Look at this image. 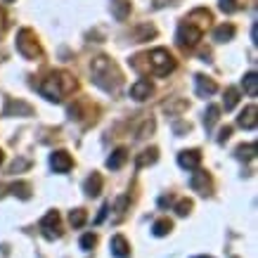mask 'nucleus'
Here are the masks:
<instances>
[{"instance_id": "473e14b6", "label": "nucleus", "mask_w": 258, "mask_h": 258, "mask_svg": "<svg viewBox=\"0 0 258 258\" xmlns=\"http://www.w3.org/2000/svg\"><path fill=\"white\" fill-rule=\"evenodd\" d=\"M5 22H8V17H5V10L0 8V31L5 29Z\"/></svg>"}, {"instance_id": "72a5a7b5", "label": "nucleus", "mask_w": 258, "mask_h": 258, "mask_svg": "<svg viewBox=\"0 0 258 258\" xmlns=\"http://www.w3.org/2000/svg\"><path fill=\"white\" fill-rule=\"evenodd\" d=\"M173 0H154V8H166V5H171Z\"/></svg>"}, {"instance_id": "20e7f679", "label": "nucleus", "mask_w": 258, "mask_h": 258, "mask_svg": "<svg viewBox=\"0 0 258 258\" xmlns=\"http://www.w3.org/2000/svg\"><path fill=\"white\" fill-rule=\"evenodd\" d=\"M17 52L24 57V59H40L43 57V47H40V40L36 38V33L31 29H22L17 33Z\"/></svg>"}, {"instance_id": "c85d7f7f", "label": "nucleus", "mask_w": 258, "mask_h": 258, "mask_svg": "<svg viewBox=\"0 0 258 258\" xmlns=\"http://www.w3.org/2000/svg\"><path fill=\"white\" fill-rule=\"evenodd\" d=\"M189 211H192V202H189V199H180V202L175 204V213H178V216H187Z\"/></svg>"}, {"instance_id": "1a4fd4ad", "label": "nucleus", "mask_w": 258, "mask_h": 258, "mask_svg": "<svg viewBox=\"0 0 258 258\" xmlns=\"http://www.w3.org/2000/svg\"><path fill=\"white\" fill-rule=\"evenodd\" d=\"M202 164V154H199V149H182L178 154V166L180 168H185V171H197Z\"/></svg>"}, {"instance_id": "f3484780", "label": "nucleus", "mask_w": 258, "mask_h": 258, "mask_svg": "<svg viewBox=\"0 0 258 258\" xmlns=\"http://www.w3.org/2000/svg\"><path fill=\"white\" fill-rule=\"evenodd\" d=\"M157 159H159V149L149 147V149H145V152H140V157L135 159V166H138V168H147V166L157 164Z\"/></svg>"}, {"instance_id": "4be33fe9", "label": "nucleus", "mask_w": 258, "mask_h": 258, "mask_svg": "<svg viewBox=\"0 0 258 258\" xmlns=\"http://www.w3.org/2000/svg\"><path fill=\"white\" fill-rule=\"evenodd\" d=\"M10 192L15 197H19V199H29V197H31V185L19 180V182H12V185H10Z\"/></svg>"}, {"instance_id": "0eeeda50", "label": "nucleus", "mask_w": 258, "mask_h": 258, "mask_svg": "<svg viewBox=\"0 0 258 258\" xmlns=\"http://www.w3.org/2000/svg\"><path fill=\"white\" fill-rule=\"evenodd\" d=\"M189 185H192V189H195V192H199L202 197L211 195V189H213L211 175H209L206 171H199V168L195 171V175H192V180H189Z\"/></svg>"}, {"instance_id": "39448f33", "label": "nucleus", "mask_w": 258, "mask_h": 258, "mask_svg": "<svg viewBox=\"0 0 258 258\" xmlns=\"http://www.w3.org/2000/svg\"><path fill=\"white\" fill-rule=\"evenodd\" d=\"M204 36V29L199 26L197 22H189V19H185V22L178 26V33H175V40H178L180 47H185V50H189V47H197L199 45V40H202Z\"/></svg>"}, {"instance_id": "412c9836", "label": "nucleus", "mask_w": 258, "mask_h": 258, "mask_svg": "<svg viewBox=\"0 0 258 258\" xmlns=\"http://www.w3.org/2000/svg\"><path fill=\"white\" fill-rule=\"evenodd\" d=\"M242 86H244V90H246L251 97H256V95H258V74H256V71H249V74L244 76Z\"/></svg>"}, {"instance_id": "7ed1b4c3", "label": "nucleus", "mask_w": 258, "mask_h": 258, "mask_svg": "<svg viewBox=\"0 0 258 258\" xmlns=\"http://www.w3.org/2000/svg\"><path fill=\"white\" fill-rule=\"evenodd\" d=\"M142 57L147 59V71L149 74H154V76H159V79H164V76L173 74L175 67H178L175 57H173L166 47H154V50H149L147 55H142Z\"/></svg>"}, {"instance_id": "6ab92c4d", "label": "nucleus", "mask_w": 258, "mask_h": 258, "mask_svg": "<svg viewBox=\"0 0 258 258\" xmlns=\"http://www.w3.org/2000/svg\"><path fill=\"white\" fill-rule=\"evenodd\" d=\"M237 29L232 26V24H220L218 29L213 31V40H218V43H227V40L235 38Z\"/></svg>"}, {"instance_id": "f8f14e48", "label": "nucleus", "mask_w": 258, "mask_h": 258, "mask_svg": "<svg viewBox=\"0 0 258 258\" xmlns=\"http://www.w3.org/2000/svg\"><path fill=\"white\" fill-rule=\"evenodd\" d=\"M12 114H17V116H31L33 114V107L31 104H26V102L22 100H8V104H5V116H12Z\"/></svg>"}, {"instance_id": "6e6552de", "label": "nucleus", "mask_w": 258, "mask_h": 258, "mask_svg": "<svg viewBox=\"0 0 258 258\" xmlns=\"http://www.w3.org/2000/svg\"><path fill=\"white\" fill-rule=\"evenodd\" d=\"M50 166H52V171L55 173H69L71 166H74V159L69 157V152L57 149V152L50 154Z\"/></svg>"}, {"instance_id": "423d86ee", "label": "nucleus", "mask_w": 258, "mask_h": 258, "mask_svg": "<svg viewBox=\"0 0 258 258\" xmlns=\"http://www.w3.org/2000/svg\"><path fill=\"white\" fill-rule=\"evenodd\" d=\"M40 230H43L45 239H59V235H62V218H59V213L47 211L45 218L40 220Z\"/></svg>"}, {"instance_id": "9b49d317", "label": "nucleus", "mask_w": 258, "mask_h": 258, "mask_svg": "<svg viewBox=\"0 0 258 258\" xmlns=\"http://www.w3.org/2000/svg\"><path fill=\"white\" fill-rule=\"evenodd\" d=\"M152 93H154V86H152V81H147V79L135 81L133 86H131V97L138 102H145Z\"/></svg>"}, {"instance_id": "f257e3e1", "label": "nucleus", "mask_w": 258, "mask_h": 258, "mask_svg": "<svg viewBox=\"0 0 258 258\" xmlns=\"http://www.w3.org/2000/svg\"><path fill=\"white\" fill-rule=\"evenodd\" d=\"M90 76H93V83L102 90H107V93H114L121 88L123 83V74L118 69V64L107 55H100L95 57L93 62H90Z\"/></svg>"}, {"instance_id": "a878e982", "label": "nucleus", "mask_w": 258, "mask_h": 258, "mask_svg": "<svg viewBox=\"0 0 258 258\" xmlns=\"http://www.w3.org/2000/svg\"><path fill=\"white\" fill-rule=\"evenodd\" d=\"M86 220H88V213L83 211V209H74V211L69 213L71 227H83V225H86Z\"/></svg>"}, {"instance_id": "5701e85b", "label": "nucleus", "mask_w": 258, "mask_h": 258, "mask_svg": "<svg viewBox=\"0 0 258 258\" xmlns=\"http://www.w3.org/2000/svg\"><path fill=\"white\" fill-rule=\"evenodd\" d=\"M237 102H239V90H237V88H227V90H225V100H223V107H225V111H232V109H235Z\"/></svg>"}, {"instance_id": "4468645a", "label": "nucleus", "mask_w": 258, "mask_h": 258, "mask_svg": "<svg viewBox=\"0 0 258 258\" xmlns=\"http://www.w3.org/2000/svg\"><path fill=\"white\" fill-rule=\"evenodd\" d=\"M102 185H104L102 175H100V173H95V171H93V175H88V180L83 182V189H86V195H88V197H97V195L102 192Z\"/></svg>"}, {"instance_id": "cd10ccee", "label": "nucleus", "mask_w": 258, "mask_h": 258, "mask_svg": "<svg viewBox=\"0 0 258 258\" xmlns=\"http://www.w3.org/2000/svg\"><path fill=\"white\" fill-rule=\"evenodd\" d=\"M95 244H97V237H95L93 232H88V235L81 237V249H83V251H90Z\"/></svg>"}, {"instance_id": "c756f323", "label": "nucleus", "mask_w": 258, "mask_h": 258, "mask_svg": "<svg viewBox=\"0 0 258 258\" xmlns=\"http://www.w3.org/2000/svg\"><path fill=\"white\" fill-rule=\"evenodd\" d=\"M152 131H154V121H152V118H149V121H145V125H142L140 128V133H138V138H147V133H152Z\"/></svg>"}, {"instance_id": "7c9ffc66", "label": "nucleus", "mask_w": 258, "mask_h": 258, "mask_svg": "<svg viewBox=\"0 0 258 258\" xmlns=\"http://www.w3.org/2000/svg\"><path fill=\"white\" fill-rule=\"evenodd\" d=\"M220 10H223V12H235L237 0H220Z\"/></svg>"}, {"instance_id": "dca6fc26", "label": "nucleus", "mask_w": 258, "mask_h": 258, "mask_svg": "<svg viewBox=\"0 0 258 258\" xmlns=\"http://www.w3.org/2000/svg\"><path fill=\"white\" fill-rule=\"evenodd\" d=\"M111 15L118 22H125L131 17V0H111Z\"/></svg>"}, {"instance_id": "f704fd0d", "label": "nucleus", "mask_w": 258, "mask_h": 258, "mask_svg": "<svg viewBox=\"0 0 258 258\" xmlns=\"http://www.w3.org/2000/svg\"><path fill=\"white\" fill-rule=\"evenodd\" d=\"M251 38H253V45H258V26H253V31H251Z\"/></svg>"}, {"instance_id": "2f4dec72", "label": "nucleus", "mask_w": 258, "mask_h": 258, "mask_svg": "<svg viewBox=\"0 0 258 258\" xmlns=\"http://www.w3.org/2000/svg\"><path fill=\"white\" fill-rule=\"evenodd\" d=\"M230 135H232V128H230V125H225V128H223V131L218 133V142L230 140Z\"/></svg>"}, {"instance_id": "b1692460", "label": "nucleus", "mask_w": 258, "mask_h": 258, "mask_svg": "<svg viewBox=\"0 0 258 258\" xmlns=\"http://www.w3.org/2000/svg\"><path fill=\"white\" fill-rule=\"evenodd\" d=\"M218 116H220V107L209 104V109L204 111V125H206V128H213V125H216V121H218Z\"/></svg>"}, {"instance_id": "2eb2a0df", "label": "nucleus", "mask_w": 258, "mask_h": 258, "mask_svg": "<svg viewBox=\"0 0 258 258\" xmlns=\"http://www.w3.org/2000/svg\"><path fill=\"white\" fill-rule=\"evenodd\" d=\"M111 253L116 258H128L131 256V246H128V242H125V237L123 235H116V237H111Z\"/></svg>"}, {"instance_id": "e433bc0d", "label": "nucleus", "mask_w": 258, "mask_h": 258, "mask_svg": "<svg viewBox=\"0 0 258 258\" xmlns=\"http://www.w3.org/2000/svg\"><path fill=\"white\" fill-rule=\"evenodd\" d=\"M5 3H12V0H5Z\"/></svg>"}, {"instance_id": "aec40b11", "label": "nucleus", "mask_w": 258, "mask_h": 258, "mask_svg": "<svg viewBox=\"0 0 258 258\" xmlns=\"http://www.w3.org/2000/svg\"><path fill=\"white\" fill-rule=\"evenodd\" d=\"M133 36H135V43H145V40L157 36V29H154L152 24H140V26L133 31Z\"/></svg>"}, {"instance_id": "393cba45", "label": "nucleus", "mask_w": 258, "mask_h": 258, "mask_svg": "<svg viewBox=\"0 0 258 258\" xmlns=\"http://www.w3.org/2000/svg\"><path fill=\"white\" fill-rule=\"evenodd\" d=\"M152 230H154V235L157 237H166L173 230V223L168 218H161V220H157V223L152 225Z\"/></svg>"}, {"instance_id": "a211bd4d", "label": "nucleus", "mask_w": 258, "mask_h": 258, "mask_svg": "<svg viewBox=\"0 0 258 258\" xmlns=\"http://www.w3.org/2000/svg\"><path fill=\"white\" fill-rule=\"evenodd\" d=\"M125 159H128V152H125V147L114 149V152H111V157L107 159V168H111V171H118V168L125 164Z\"/></svg>"}, {"instance_id": "9d476101", "label": "nucleus", "mask_w": 258, "mask_h": 258, "mask_svg": "<svg viewBox=\"0 0 258 258\" xmlns=\"http://www.w3.org/2000/svg\"><path fill=\"white\" fill-rule=\"evenodd\" d=\"M237 125L244 128V131H253L258 125V107L256 104H249V107H244L242 114L237 116Z\"/></svg>"}, {"instance_id": "c9c22d12", "label": "nucleus", "mask_w": 258, "mask_h": 258, "mask_svg": "<svg viewBox=\"0 0 258 258\" xmlns=\"http://www.w3.org/2000/svg\"><path fill=\"white\" fill-rule=\"evenodd\" d=\"M0 164H3V149H0Z\"/></svg>"}, {"instance_id": "bb28decb", "label": "nucleus", "mask_w": 258, "mask_h": 258, "mask_svg": "<svg viewBox=\"0 0 258 258\" xmlns=\"http://www.w3.org/2000/svg\"><path fill=\"white\" fill-rule=\"evenodd\" d=\"M256 145L251 142V145H242V147L237 149V157L239 159H246V161H251V159H256Z\"/></svg>"}, {"instance_id": "f03ea898", "label": "nucleus", "mask_w": 258, "mask_h": 258, "mask_svg": "<svg viewBox=\"0 0 258 258\" xmlns=\"http://www.w3.org/2000/svg\"><path fill=\"white\" fill-rule=\"evenodd\" d=\"M76 86L79 83L69 71H52L47 79H43V83L38 86V93L50 102H62L67 95L76 90Z\"/></svg>"}, {"instance_id": "ddd939ff", "label": "nucleus", "mask_w": 258, "mask_h": 258, "mask_svg": "<svg viewBox=\"0 0 258 258\" xmlns=\"http://www.w3.org/2000/svg\"><path fill=\"white\" fill-rule=\"evenodd\" d=\"M195 83H197V93L202 95V97H209V95H213L216 90H218L216 81L209 79V76H204V74H199V76H197Z\"/></svg>"}]
</instances>
